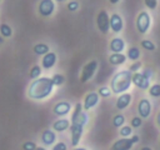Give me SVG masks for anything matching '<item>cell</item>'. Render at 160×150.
<instances>
[{
    "instance_id": "6da1fadb",
    "label": "cell",
    "mask_w": 160,
    "mask_h": 150,
    "mask_svg": "<svg viewBox=\"0 0 160 150\" xmlns=\"http://www.w3.org/2000/svg\"><path fill=\"white\" fill-rule=\"evenodd\" d=\"M54 82L51 78L48 76H40L39 79H35L31 81L28 89V96L32 100H44L48 96L51 95L54 90Z\"/></svg>"
},
{
    "instance_id": "7a4b0ae2",
    "label": "cell",
    "mask_w": 160,
    "mask_h": 150,
    "mask_svg": "<svg viewBox=\"0 0 160 150\" xmlns=\"http://www.w3.org/2000/svg\"><path fill=\"white\" fill-rule=\"evenodd\" d=\"M131 84H132V72L129 70H121L112 76L110 89L114 94L121 95L130 89Z\"/></svg>"
},
{
    "instance_id": "3957f363",
    "label": "cell",
    "mask_w": 160,
    "mask_h": 150,
    "mask_svg": "<svg viewBox=\"0 0 160 150\" xmlns=\"http://www.w3.org/2000/svg\"><path fill=\"white\" fill-rule=\"evenodd\" d=\"M151 25V18L148 11H140L136 18V29L140 34H146Z\"/></svg>"
},
{
    "instance_id": "277c9868",
    "label": "cell",
    "mask_w": 160,
    "mask_h": 150,
    "mask_svg": "<svg viewBox=\"0 0 160 150\" xmlns=\"http://www.w3.org/2000/svg\"><path fill=\"white\" fill-rule=\"evenodd\" d=\"M98 61L96 60H91V61H89L84 68H82V71H81V75H80V81L82 82V84H85L86 81H89L92 76H94V74L96 72V70H98Z\"/></svg>"
},
{
    "instance_id": "5b68a950",
    "label": "cell",
    "mask_w": 160,
    "mask_h": 150,
    "mask_svg": "<svg viewBox=\"0 0 160 150\" xmlns=\"http://www.w3.org/2000/svg\"><path fill=\"white\" fill-rule=\"evenodd\" d=\"M96 25L102 34H108V31L110 30V16L105 10H100V12L98 14Z\"/></svg>"
},
{
    "instance_id": "8992f818",
    "label": "cell",
    "mask_w": 160,
    "mask_h": 150,
    "mask_svg": "<svg viewBox=\"0 0 160 150\" xmlns=\"http://www.w3.org/2000/svg\"><path fill=\"white\" fill-rule=\"evenodd\" d=\"M132 84L141 89V90H149V88L151 86L150 85V79L146 78L142 72H135L132 74Z\"/></svg>"
},
{
    "instance_id": "52a82bcc",
    "label": "cell",
    "mask_w": 160,
    "mask_h": 150,
    "mask_svg": "<svg viewBox=\"0 0 160 150\" xmlns=\"http://www.w3.org/2000/svg\"><path fill=\"white\" fill-rule=\"evenodd\" d=\"M99 100H100V95L95 91H91L89 94H86V96L84 98V104H82V108L85 111L95 108L98 104H99Z\"/></svg>"
},
{
    "instance_id": "ba28073f",
    "label": "cell",
    "mask_w": 160,
    "mask_h": 150,
    "mask_svg": "<svg viewBox=\"0 0 160 150\" xmlns=\"http://www.w3.org/2000/svg\"><path fill=\"white\" fill-rule=\"evenodd\" d=\"M70 132H71V145L76 148L78 144L80 142L81 136H82L84 126L79 125V124H71L70 125Z\"/></svg>"
},
{
    "instance_id": "9c48e42d",
    "label": "cell",
    "mask_w": 160,
    "mask_h": 150,
    "mask_svg": "<svg viewBox=\"0 0 160 150\" xmlns=\"http://www.w3.org/2000/svg\"><path fill=\"white\" fill-rule=\"evenodd\" d=\"M38 10H39L40 15H42V16H50V15H52V12L55 10V4H54L52 0H41L39 2Z\"/></svg>"
},
{
    "instance_id": "30bf717a",
    "label": "cell",
    "mask_w": 160,
    "mask_h": 150,
    "mask_svg": "<svg viewBox=\"0 0 160 150\" xmlns=\"http://www.w3.org/2000/svg\"><path fill=\"white\" fill-rule=\"evenodd\" d=\"M138 112L141 119H148L151 114V102L148 99H141L138 104Z\"/></svg>"
},
{
    "instance_id": "8fae6325",
    "label": "cell",
    "mask_w": 160,
    "mask_h": 150,
    "mask_svg": "<svg viewBox=\"0 0 160 150\" xmlns=\"http://www.w3.org/2000/svg\"><path fill=\"white\" fill-rule=\"evenodd\" d=\"M132 145H134V141L131 138H121L111 145L110 150H131Z\"/></svg>"
},
{
    "instance_id": "7c38bea8",
    "label": "cell",
    "mask_w": 160,
    "mask_h": 150,
    "mask_svg": "<svg viewBox=\"0 0 160 150\" xmlns=\"http://www.w3.org/2000/svg\"><path fill=\"white\" fill-rule=\"evenodd\" d=\"M70 110H71V104L69 101H60L52 109L54 114L58 116H65L70 112Z\"/></svg>"
},
{
    "instance_id": "4fadbf2b",
    "label": "cell",
    "mask_w": 160,
    "mask_h": 150,
    "mask_svg": "<svg viewBox=\"0 0 160 150\" xmlns=\"http://www.w3.org/2000/svg\"><path fill=\"white\" fill-rule=\"evenodd\" d=\"M124 28V21H122V18L119 15V14H112L110 16V29L114 31V32H120Z\"/></svg>"
},
{
    "instance_id": "5bb4252c",
    "label": "cell",
    "mask_w": 160,
    "mask_h": 150,
    "mask_svg": "<svg viewBox=\"0 0 160 150\" xmlns=\"http://www.w3.org/2000/svg\"><path fill=\"white\" fill-rule=\"evenodd\" d=\"M131 99H132V96H131V94H129V92H124V94L119 95V98H118V100H116V109H118V110H124V109H126V108L130 105Z\"/></svg>"
},
{
    "instance_id": "9a60e30c",
    "label": "cell",
    "mask_w": 160,
    "mask_h": 150,
    "mask_svg": "<svg viewBox=\"0 0 160 150\" xmlns=\"http://www.w3.org/2000/svg\"><path fill=\"white\" fill-rule=\"evenodd\" d=\"M56 62V54L52 52V51H49L46 55L42 56V60H41V65L44 69H51Z\"/></svg>"
},
{
    "instance_id": "2e32d148",
    "label": "cell",
    "mask_w": 160,
    "mask_h": 150,
    "mask_svg": "<svg viewBox=\"0 0 160 150\" xmlns=\"http://www.w3.org/2000/svg\"><path fill=\"white\" fill-rule=\"evenodd\" d=\"M109 48L112 52H122V50L125 49V41L121 38H114L111 39Z\"/></svg>"
},
{
    "instance_id": "e0dca14e",
    "label": "cell",
    "mask_w": 160,
    "mask_h": 150,
    "mask_svg": "<svg viewBox=\"0 0 160 150\" xmlns=\"http://www.w3.org/2000/svg\"><path fill=\"white\" fill-rule=\"evenodd\" d=\"M70 125H71V121H69L68 119H59V120H56L54 124H52V129L55 130V131H58V132H62V131H65V130H68L69 128H70Z\"/></svg>"
},
{
    "instance_id": "ac0fdd59",
    "label": "cell",
    "mask_w": 160,
    "mask_h": 150,
    "mask_svg": "<svg viewBox=\"0 0 160 150\" xmlns=\"http://www.w3.org/2000/svg\"><path fill=\"white\" fill-rule=\"evenodd\" d=\"M55 140H56V134H55V131H52V130H44V131H42V134H41V141H42L46 146L52 145V144L55 142Z\"/></svg>"
},
{
    "instance_id": "d6986e66",
    "label": "cell",
    "mask_w": 160,
    "mask_h": 150,
    "mask_svg": "<svg viewBox=\"0 0 160 150\" xmlns=\"http://www.w3.org/2000/svg\"><path fill=\"white\" fill-rule=\"evenodd\" d=\"M126 61V55H124L122 52H112L109 56V62L111 65H121Z\"/></svg>"
},
{
    "instance_id": "ffe728a7",
    "label": "cell",
    "mask_w": 160,
    "mask_h": 150,
    "mask_svg": "<svg viewBox=\"0 0 160 150\" xmlns=\"http://www.w3.org/2000/svg\"><path fill=\"white\" fill-rule=\"evenodd\" d=\"M50 51V48L46 45V44H44V42H40V44H36L35 46H34V52L36 54V55H46L48 52Z\"/></svg>"
},
{
    "instance_id": "44dd1931",
    "label": "cell",
    "mask_w": 160,
    "mask_h": 150,
    "mask_svg": "<svg viewBox=\"0 0 160 150\" xmlns=\"http://www.w3.org/2000/svg\"><path fill=\"white\" fill-rule=\"evenodd\" d=\"M126 58L132 60V61H138L139 58H140V50L136 48V46H131L129 48L128 50V54H126Z\"/></svg>"
},
{
    "instance_id": "7402d4cb",
    "label": "cell",
    "mask_w": 160,
    "mask_h": 150,
    "mask_svg": "<svg viewBox=\"0 0 160 150\" xmlns=\"http://www.w3.org/2000/svg\"><path fill=\"white\" fill-rule=\"evenodd\" d=\"M124 124H125V116L122 114H118L112 118V125L115 128H121L124 126Z\"/></svg>"
},
{
    "instance_id": "603a6c76",
    "label": "cell",
    "mask_w": 160,
    "mask_h": 150,
    "mask_svg": "<svg viewBox=\"0 0 160 150\" xmlns=\"http://www.w3.org/2000/svg\"><path fill=\"white\" fill-rule=\"evenodd\" d=\"M0 34L4 38H10L12 35V29L8 25V24H1L0 25Z\"/></svg>"
},
{
    "instance_id": "cb8c5ba5",
    "label": "cell",
    "mask_w": 160,
    "mask_h": 150,
    "mask_svg": "<svg viewBox=\"0 0 160 150\" xmlns=\"http://www.w3.org/2000/svg\"><path fill=\"white\" fill-rule=\"evenodd\" d=\"M149 94L152 98H160V84H154L149 88Z\"/></svg>"
},
{
    "instance_id": "d4e9b609",
    "label": "cell",
    "mask_w": 160,
    "mask_h": 150,
    "mask_svg": "<svg viewBox=\"0 0 160 150\" xmlns=\"http://www.w3.org/2000/svg\"><path fill=\"white\" fill-rule=\"evenodd\" d=\"M40 75H41V68H40L39 65L32 66V68H31V70H30V79H32V80L39 79V78H40Z\"/></svg>"
},
{
    "instance_id": "484cf974",
    "label": "cell",
    "mask_w": 160,
    "mask_h": 150,
    "mask_svg": "<svg viewBox=\"0 0 160 150\" xmlns=\"http://www.w3.org/2000/svg\"><path fill=\"white\" fill-rule=\"evenodd\" d=\"M51 79H52V82H54L55 86H60V85H62L65 82V76L61 75V74H55Z\"/></svg>"
},
{
    "instance_id": "4316f807",
    "label": "cell",
    "mask_w": 160,
    "mask_h": 150,
    "mask_svg": "<svg viewBox=\"0 0 160 150\" xmlns=\"http://www.w3.org/2000/svg\"><path fill=\"white\" fill-rule=\"evenodd\" d=\"M141 46L145 49V50H148V51H154L155 50V44L151 41V40H142L141 41Z\"/></svg>"
},
{
    "instance_id": "83f0119b",
    "label": "cell",
    "mask_w": 160,
    "mask_h": 150,
    "mask_svg": "<svg viewBox=\"0 0 160 150\" xmlns=\"http://www.w3.org/2000/svg\"><path fill=\"white\" fill-rule=\"evenodd\" d=\"M98 94H99L100 96H102V98H109V96L112 94V91H111V89L108 88V86H101V88L99 89Z\"/></svg>"
},
{
    "instance_id": "f1b7e54d",
    "label": "cell",
    "mask_w": 160,
    "mask_h": 150,
    "mask_svg": "<svg viewBox=\"0 0 160 150\" xmlns=\"http://www.w3.org/2000/svg\"><path fill=\"white\" fill-rule=\"evenodd\" d=\"M131 132H132V128L131 126H121L120 128V135L122 136V138H129L130 135H131Z\"/></svg>"
},
{
    "instance_id": "f546056e",
    "label": "cell",
    "mask_w": 160,
    "mask_h": 150,
    "mask_svg": "<svg viewBox=\"0 0 160 150\" xmlns=\"http://www.w3.org/2000/svg\"><path fill=\"white\" fill-rule=\"evenodd\" d=\"M140 68H141V61H134L130 66H129V71H131L132 74H135V72H139V70H140Z\"/></svg>"
},
{
    "instance_id": "4dcf8cb0",
    "label": "cell",
    "mask_w": 160,
    "mask_h": 150,
    "mask_svg": "<svg viewBox=\"0 0 160 150\" xmlns=\"http://www.w3.org/2000/svg\"><path fill=\"white\" fill-rule=\"evenodd\" d=\"M142 124V119L140 116H134L131 119V128H140Z\"/></svg>"
},
{
    "instance_id": "1f68e13d",
    "label": "cell",
    "mask_w": 160,
    "mask_h": 150,
    "mask_svg": "<svg viewBox=\"0 0 160 150\" xmlns=\"http://www.w3.org/2000/svg\"><path fill=\"white\" fill-rule=\"evenodd\" d=\"M36 144L34 141H26L22 144V150H36Z\"/></svg>"
},
{
    "instance_id": "d6a6232c",
    "label": "cell",
    "mask_w": 160,
    "mask_h": 150,
    "mask_svg": "<svg viewBox=\"0 0 160 150\" xmlns=\"http://www.w3.org/2000/svg\"><path fill=\"white\" fill-rule=\"evenodd\" d=\"M144 2L146 5V8H149L150 10H154L158 6V0H144Z\"/></svg>"
},
{
    "instance_id": "836d02e7",
    "label": "cell",
    "mask_w": 160,
    "mask_h": 150,
    "mask_svg": "<svg viewBox=\"0 0 160 150\" xmlns=\"http://www.w3.org/2000/svg\"><path fill=\"white\" fill-rule=\"evenodd\" d=\"M52 150H68V146H66V144H65V142L59 141V142H56V144L54 145Z\"/></svg>"
},
{
    "instance_id": "e575fe53",
    "label": "cell",
    "mask_w": 160,
    "mask_h": 150,
    "mask_svg": "<svg viewBox=\"0 0 160 150\" xmlns=\"http://www.w3.org/2000/svg\"><path fill=\"white\" fill-rule=\"evenodd\" d=\"M79 9V2L78 1H70L69 4H68V10H70V11H76Z\"/></svg>"
},
{
    "instance_id": "d590c367",
    "label": "cell",
    "mask_w": 160,
    "mask_h": 150,
    "mask_svg": "<svg viewBox=\"0 0 160 150\" xmlns=\"http://www.w3.org/2000/svg\"><path fill=\"white\" fill-rule=\"evenodd\" d=\"M142 74H144V75H145L146 78H149V79H150V78L152 76V71H151L150 69H146L145 71H142Z\"/></svg>"
},
{
    "instance_id": "8d00e7d4",
    "label": "cell",
    "mask_w": 160,
    "mask_h": 150,
    "mask_svg": "<svg viewBox=\"0 0 160 150\" xmlns=\"http://www.w3.org/2000/svg\"><path fill=\"white\" fill-rule=\"evenodd\" d=\"M131 139H132V141H134V144H136V142H139V140H140V138H139L138 135H134V136H132Z\"/></svg>"
},
{
    "instance_id": "74e56055",
    "label": "cell",
    "mask_w": 160,
    "mask_h": 150,
    "mask_svg": "<svg viewBox=\"0 0 160 150\" xmlns=\"http://www.w3.org/2000/svg\"><path fill=\"white\" fill-rule=\"evenodd\" d=\"M156 122H158V125H159V128H160V111L158 112V116H156Z\"/></svg>"
},
{
    "instance_id": "f35d334b",
    "label": "cell",
    "mask_w": 160,
    "mask_h": 150,
    "mask_svg": "<svg viewBox=\"0 0 160 150\" xmlns=\"http://www.w3.org/2000/svg\"><path fill=\"white\" fill-rule=\"evenodd\" d=\"M109 1H110V4H118L120 0H109Z\"/></svg>"
},
{
    "instance_id": "ab89813d",
    "label": "cell",
    "mask_w": 160,
    "mask_h": 150,
    "mask_svg": "<svg viewBox=\"0 0 160 150\" xmlns=\"http://www.w3.org/2000/svg\"><path fill=\"white\" fill-rule=\"evenodd\" d=\"M141 150H152V149L149 148V146H144V148H141Z\"/></svg>"
},
{
    "instance_id": "60d3db41",
    "label": "cell",
    "mask_w": 160,
    "mask_h": 150,
    "mask_svg": "<svg viewBox=\"0 0 160 150\" xmlns=\"http://www.w3.org/2000/svg\"><path fill=\"white\" fill-rule=\"evenodd\" d=\"M36 150H46V149H45V148H42V146H38V148H36Z\"/></svg>"
},
{
    "instance_id": "b9f144b4",
    "label": "cell",
    "mask_w": 160,
    "mask_h": 150,
    "mask_svg": "<svg viewBox=\"0 0 160 150\" xmlns=\"http://www.w3.org/2000/svg\"><path fill=\"white\" fill-rule=\"evenodd\" d=\"M74 150H88V149H85V148H75Z\"/></svg>"
},
{
    "instance_id": "7bdbcfd3",
    "label": "cell",
    "mask_w": 160,
    "mask_h": 150,
    "mask_svg": "<svg viewBox=\"0 0 160 150\" xmlns=\"http://www.w3.org/2000/svg\"><path fill=\"white\" fill-rule=\"evenodd\" d=\"M2 42H4V39H2L1 36H0V44H2Z\"/></svg>"
},
{
    "instance_id": "ee69618b",
    "label": "cell",
    "mask_w": 160,
    "mask_h": 150,
    "mask_svg": "<svg viewBox=\"0 0 160 150\" xmlns=\"http://www.w3.org/2000/svg\"><path fill=\"white\" fill-rule=\"evenodd\" d=\"M56 1H59V2H60V1H65V0H56Z\"/></svg>"
},
{
    "instance_id": "f6af8a7d",
    "label": "cell",
    "mask_w": 160,
    "mask_h": 150,
    "mask_svg": "<svg viewBox=\"0 0 160 150\" xmlns=\"http://www.w3.org/2000/svg\"><path fill=\"white\" fill-rule=\"evenodd\" d=\"M0 1H1V0H0Z\"/></svg>"
}]
</instances>
